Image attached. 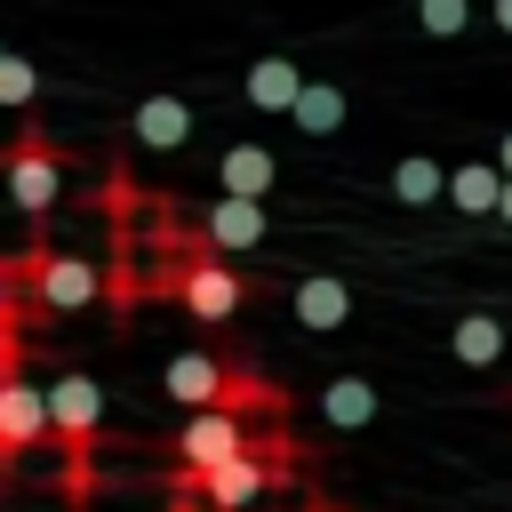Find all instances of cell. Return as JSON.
<instances>
[{
    "instance_id": "obj_1",
    "label": "cell",
    "mask_w": 512,
    "mask_h": 512,
    "mask_svg": "<svg viewBox=\"0 0 512 512\" xmlns=\"http://www.w3.org/2000/svg\"><path fill=\"white\" fill-rule=\"evenodd\" d=\"M48 440L64 448V504L80 512L96 496V440H104V392H96V376L64 368L48 384Z\"/></svg>"
},
{
    "instance_id": "obj_2",
    "label": "cell",
    "mask_w": 512,
    "mask_h": 512,
    "mask_svg": "<svg viewBox=\"0 0 512 512\" xmlns=\"http://www.w3.org/2000/svg\"><path fill=\"white\" fill-rule=\"evenodd\" d=\"M152 288H160V296H176L200 328H224V320L248 304V280H240V272H232V256H216V248H184V256H168Z\"/></svg>"
},
{
    "instance_id": "obj_3",
    "label": "cell",
    "mask_w": 512,
    "mask_h": 512,
    "mask_svg": "<svg viewBox=\"0 0 512 512\" xmlns=\"http://www.w3.org/2000/svg\"><path fill=\"white\" fill-rule=\"evenodd\" d=\"M8 272H16V288H24V304H32L40 320L80 312V304H96V296H104V272H96L88 256H56L48 240H32L24 256H8Z\"/></svg>"
},
{
    "instance_id": "obj_4",
    "label": "cell",
    "mask_w": 512,
    "mask_h": 512,
    "mask_svg": "<svg viewBox=\"0 0 512 512\" xmlns=\"http://www.w3.org/2000/svg\"><path fill=\"white\" fill-rule=\"evenodd\" d=\"M0 192H8L24 216H48V208H56V192H64V152H56L48 128H16V136H8V152H0Z\"/></svg>"
},
{
    "instance_id": "obj_5",
    "label": "cell",
    "mask_w": 512,
    "mask_h": 512,
    "mask_svg": "<svg viewBox=\"0 0 512 512\" xmlns=\"http://www.w3.org/2000/svg\"><path fill=\"white\" fill-rule=\"evenodd\" d=\"M32 448H48V384H24V368H16V376H0V480H16V464Z\"/></svg>"
},
{
    "instance_id": "obj_6",
    "label": "cell",
    "mask_w": 512,
    "mask_h": 512,
    "mask_svg": "<svg viewBox=\"0 0 512 512\" xmlns=\"http://www.w3.org/2000/svg\"><path fill=\"white\" fill-rule=\"evenodd\" d=\"M200 240H208L216 256H240V248H256V240H264V200H256V192H216V208H208Z\"/></svg>"
},
{
    "instance_id": "obj_7",
    "label": "cell",
    "mask_w": 512,
    "mask_h": 512,
    "mask_svg": "<svg viewBox=\"0 0 512 512\" xmlns=\"http://www.w3.org/2000/svg\"><path fill=\"white\" fill-rule=\"evenodd\" d=\"M160 392H168L176 408H208V400H224V360H216V352H168Z\"/></svg>"
},
{
    "instance_id": "obj_8",
    "label": "cell",
    "mask_w": 512,
    "mask_h": 512,
    "mask_svg": "<svg viewBox=\"0 0 512 512\" xmlns=\"http://www.w3.org/2000/svg\"><path fill=\"white\" fill-rule=\"evenodd\" d=\"M128 136L152 144V152H176V144L192 136V104H184V96H144V104L128 112Z\"/></svg>"
},
{
    "instance_id": "obj_9",
    "label": "cell",
    "mask_w": 512,
    "mask_h": 512,
    "mask_svg": "<svg viewBox=\"0 0 512 512\" xmlns=\"http://www.w3.org/2000/svg\"><path fill=\"white\" fill-rule=\"evenodd\" d=\"M288 304H296V320H304L312 336H328V328H344V320H352V288H344V280H296V296H288Z\"/></svg>"
},
{
    "instance_id": "obj_10",
    "label": "cell",
    "mask_w": 512,
    "mask_h": 512,
    "mask_svg": "<svg viewBox=\"0 0 512 512\" xmlns=\"http://www.w3.org/2000/svg\"><path fill=\"white\" fill-rule=\"evenodd\" d=\"M224 408H240V416H280V408H288V392H280L264 368L224 360Z\"/></svg>"
},
{
    "instance_id": "obj_11",
    "label": "cell",
    "mask_w": 512,
    "mask_h": 512,
    "mask_svg": "<svg viewBox=\"0 0 512 512\" xmlns=\"http://www.w3.org/2000/svg\"><path fill=\"white\" fill-rule=\"evenodd\" d=\"M320 424H336V432L376 424V384H368V376H336V384H320Z\"/></svg>"
},
{
    "instance_id": "obj_12",
    "label": "cell",
    "mask_w": 512,
    "mask_h": 512,
    "mask_svg": "<svg viewBox=\"0 0 512 512\" xmlns=\"http://www.w3.org/2000/svg\"><path fill=\"white\" fill-rule=\"evenodd\" d=\"M296 88H304V72H296L288 56H256V64H248V104H256V112H288Z\"/></svg>"
},
{
    "instance_id": "obj_13",
    "label": "cell",
    "mask_w": 512,
    "mask_h": 512,
    "mask_svg": "<svg viewBox=\"0 0 512 512\" xmlns=\"http://www.w3.org/2000/svg\"><path fill=\"white\" fill-rule=\"evenodd\" d=\"M288 120H296L304 136H336V128H344V88H336V80H304L296 104H288Z\"/></svg>"
},
{
    "instance_id": "obj_14",
    "label": "cell",
    "mask_w": 512,
    "mask_h": 512,
    "mask_svg": "<svg viewBox=\"0 0 512 512\" xmlns=\"http://www.w3.org/2000/svg\"><path fill=\"white\" fill-rule=\"evenodd\" d=\"M272 176H280V168H272V152H264V144H232V152L216 160V192H256V200H264V192H272Z\"/></svg>"
},
{
    "instance_id": "obj_15",
    "label": "cell",
    "mask_w": 512,
    "mask_h": 512,
    "mask_svg": "<svg viewBox=\"0 0 512 512\" xmlns=\"http://www.w3.org/2000/svg\"><path fill=\"white\" fill-rule=\"evenodd\" d=\"M448 192V168L432 160V152H400L392 160V200L400 208H424V200H440Z\"/></svg>"
},
{
    "instance_id": "obj_16",
    "label": "cell",
    "mask_w": 512,
    "mask_h": 512,
    "mask_svg": "<svg viewBox=\"0 0 512 512\" xmlns=\"http://www.w3.org/2000/svg\"><path fill=\"white\" fill-rule=\"evenodd\" d=\"M496 192H504V168H496V160H464V168H448V200H456L464 216H496Z\"/></svg>"
},
{
    "instance_id": "obj_17",
    "label": "cell",
    "mask_w": 512,
    "mask_h": 512,
    "mask_svg": "<svg viewBox=\"0 0 512 512\" xmlns=\"http://www.w3.org/2000/svg\"><path fill=\"white\" fill-rule=\"evenodd\" d=\"M448 352H456L464 368H496V352H504V320H496V312H464V320L448 328Z\"/></svg>"
},
{
    "instance_id": "obj_18",
    "label": "cell",
    "mask_w": 512,
    "mask_h": 512,
    "mask_svg": "<svg viewBox=\"0 0 512 512\" xmlns=\"http://www.w3.org/2000/svg\"><path fill=\"white\" fill-rule=\"evenodd\" d=\"M32 96H40V72H32L16 48H0V104H8V112H24Z\"/></svg>"
},
{
    "instance_id": "obj_19",
    "label": "cell",
    "mask_w": 512,
    "mask_h": 512,
    "mask_svg": "<svg viewBox=\"0 0 512 512\" xmlns=\"http://www.w3.org/2000/svg\"><path fill=\"white\" fill-rule=\"evenodd\" d=\"M416 24H424L432 40H456V32L472 24V0H416Z\"/></svg>"
},
{
    "instance_id": "obj_20",
    "label": "cell",
    "mask_w": 512,
    "mask_h": 512,
    "mask_svg": "<svg viewBox=\"0 0 512 512\" xmlns=\"http://www.w3.org/2000/svg\"><path fill=\"white\" fill-rule=\"evenodd\" d=\"M160 512H216V504H200V496H168Z\"/></svg>"
},
{
    "instance_id": "obj_21",
    "label": "cell",
    "mask_w": 512,
    "mask_h": 512,
    "mask_svg": "<svg viewBox=\"0 0 512 512\" xmlns=\"http://www.w3.org/2000/svg\"><path fill=\"white\" fill-rule=\"evenodd\" d=\"M496 216H504V224H512V176H504V192H496Z\"/></svg>"
},
{
    "instance_id": "obj_22",
    "label": "cell",
    "mask_w": 512,
    "mask_h": 512,
    "mask_svg": "<svg viewBox=\"0 0 512 512\" xmlns=\"http://www.w3.org/2000/svg\"><path fill=\"white\" fill-rule=\"evenodd\" d=\"M496 168H504V176H512V128H504V144H496Z\"/></svg>"
},
{
    "instance_id": "obj_23",
    "label": "cell",
    "mask_w": 512,
    "mask_h": 512,
    "mask_svg": "<svg viewBox=\"0 0 512 512\" xmlns=\"http://www.w3.org/2000/svg\"><path fill=\"white\" fill-rule=\"evenodd\" d=\"M496 24H504V40H512V0H496Z\"/></svg>"
}]
</instances>
